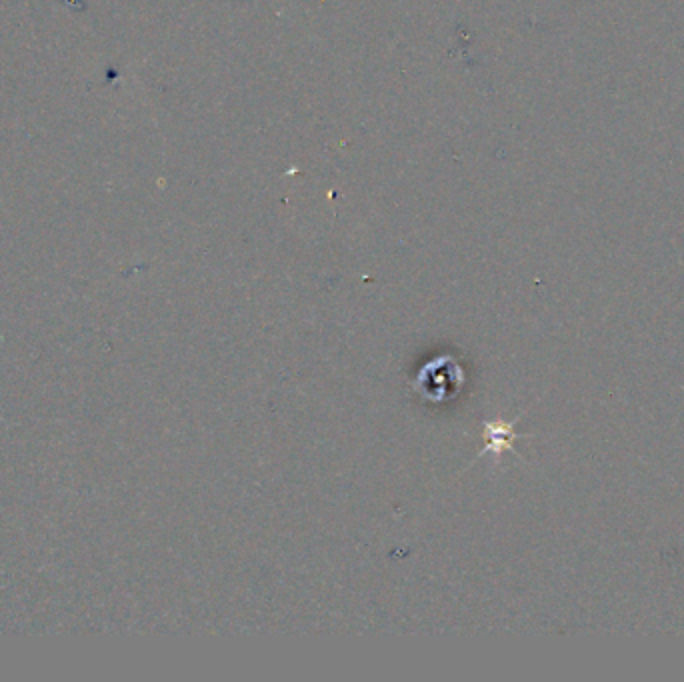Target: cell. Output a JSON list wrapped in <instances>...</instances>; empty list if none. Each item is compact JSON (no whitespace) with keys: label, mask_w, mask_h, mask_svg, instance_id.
<instances>
[{"label":"cell","mask_w":684,"mask_h":682,"mask_svg":"<svg viewBox=\"0 0 684 682\" xmlns=\"http://www.w3.org/2000/svg\"><path fill=\"white\" fill-rule=\"evenodd\" d=\"M518 422V418H514L512 422H484L482 424V438H484V448L480 450L478 458L484 452H494L500 454L504 450H512L514 448V440L516 438H524L528 434H518L514 430V424Z\"/></svg>","instance_id":"cell-2"},{"label":"cell","mask_w":684,"mask_h":682,"mask_svg":"<svg viewBox=\"0 0 684 682\" xmlns=\"http://www.w3.org/2000/svg\"><path fill=\"white\" fill-rule=\"evenodd\" d=\"M462 382L464 372L458 362L452 356H438L418 370L412 388L426 400L442 402L456 396Z\"/></svg>","instance_id":"cell-1"}]
</instances>
